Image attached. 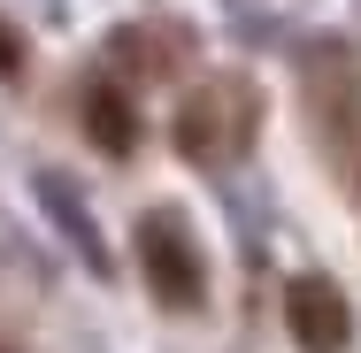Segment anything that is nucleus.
I'll return each mask as SVG.
<instances>
[{
  "label": "nucleus",
  "mask_w": 361,
  "mask_h": 353,
  "mask_svg": "<svg viewBox=\"0 0 361 353\" xmlns=\"http://www.w3.org/2000/svg\"><path fill=\"white\" fill-rule=\"evenodd\" d=\"M139 269H146V284H154V299L161 307H200L208 299V261H200V246H192V230L177 223V215H146L139 223Z\"/></svg>",
  "instance_id": "obj_1"
},
{
  "label": "nucleus",
  "mask_w": 361,
  "mask_h": 353,
  "mask_svg": "<svg viewBox=\"0 0 361 353\" xmlns=\"http://www.w3.org/2000/svg\"><path fill=\"white\" fill-rule=\"evenodd\" d=\"M285 323H292L300 353H346V338H354V307H346V292L331 277H292Z\"/></svg>",
  "instance_id": "obj_2"
},
{
  "label": "nucleus",
  "mask_w": 361,
  "mask_h": 353,
  "mask_svg": "<svg viewBox=\"0 0 361 353\" xmlns=\"http://www.w3.org/2000/svg\"><path fill=\"white\" fill-rule=\"evenodd\" d=\"M85 139L100 146V154H131V146H139V108H131L116 85H92V92H85Z\"/></svg>",
  "instance_id": "obj_3"
},
{
  "label": "nucleus",
  "mask_w": 361,
  "mask_h": 353,
  "mask_svg": "<svg viewBox=\"0 0 361 353\" xmlns=\"http://www.w3.org/2000/svg\"><path fill=\"white\" fill-rule=\"evenodd\" d=\"M216 108H223V92H200V100H185V108H177V146H185L192 161H216V154H223Z\"/></svg>",
  "instance_id": "obj_4"
},
{
  "label": "nucleus",
  "mask_w": 361,
  "mask_h": 353,
  "mask_svg": "<svg viewBox=\"0 0 361 353\" xmlns=\"http://www.w3.org/2000/svg\"><path fill=\"white\" fill-rule=\"evenodd\" d=\"M0 70H23V47H16V31L0 23Z\"/></svg>",
  "instance_id": "obj_5"
}]
</instances>
